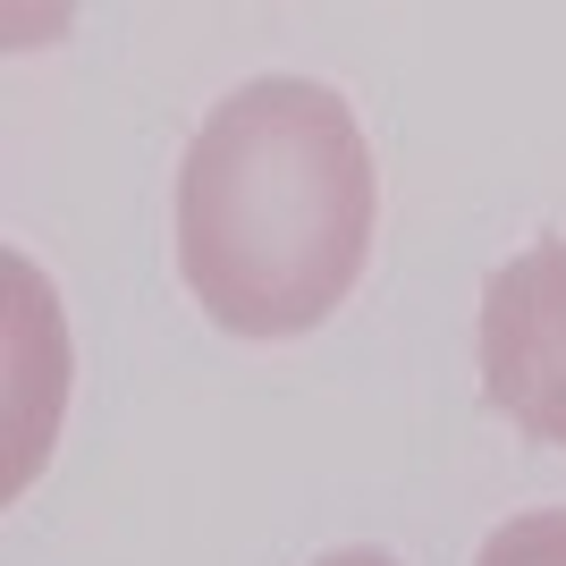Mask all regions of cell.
<instances>
[{
  "instance_id": "cell-1",
  "label": "cell",
  "mask_w": 566,
  "mask_h": 566,
  "mask_svg": "<svg viewBox=\"0 0 566 566\" xmlns=\"http://www.w3.org/2000/svg\"><path fill=\"white\" fill-rule=\"evenodd\" d=\"M373 144L313 76H254L212 102L178 169V271L237 338L331 322L373 254Z\"/></svg>"
},
{
  "instance_id": "cell-2",
  "label": "cell",
  "mask_w": 566,
  "mask_h": 566,
  "mask_svg": "<svg viewBox=\"0 0 566 566\" xmlns=\"http://www.w3.org/2000/svg\"><path fill=\"white\" fill-rule=\"evenodd\" d=\"M482 398L542 449H566V237L499 262L482 287Z\"/></svg>"
},
{
  "instance_id": "cell-3",
  "label": "cell",
  "mask_w": 566,
  "mask_h": 566,
  "mask_svg": "<svg viewBox=\"0 0 566 566\" xmlns=\"http://www.w3.org/2000/svg\"><path fill=\"white\" fill-rule=\"evenodd\" d=\"M473 566H566V507H533V516H507L482 542Z\"/></svg>"
},
{
  "instance_id": "cell-4",
  "label": "cell",
  "mask_w": 566,
  "mask_h": 566,
  "mask_svg": "<svg viewBox=\"0 0 566 566\" xmlns=\"http://www.w3.org/2000/svg\"><path fill=\"white\" fill-rule=\"evenodd\" d=\"M322 566H398V558H380V549H331Z\"/></svg>"
}]
</instances>
